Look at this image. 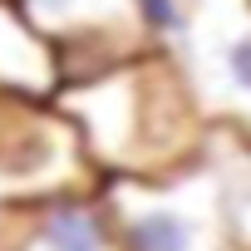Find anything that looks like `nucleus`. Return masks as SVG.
<instances>
[{"label": "nucleus", "mask_w": 251, "mask_h": 251, "mask_svg": "<svg viewBox=\"0 0 251 251\" xmlns=\"http://www.w3.org/2000/svg\"><path fill=\"white\" fill-rule=\"evenodd\" d=\"M50 103L79 133L84 158L103 177H173L207 153L212 123L202 118L173 54L148 50L94 79L59 84Z\"/></svg>", "instance_id": "1"}, {"label": "nucleus", "mask_w": 251, "mask_h": 251, "mask_svg": "<svg viewBox=\"0 0 251 251\" xmlns=\"http://www.w3.org/2000/svg\"><path fill=\"white\" fill-rule=\"evenodd\" d=\"M118 251H226L222 187L207 153L173 177H103Z\"/></svg>", "instance_id": "2"}, {"label": "nucleus", "mask_w": 251, "mask_h": 251, "mask_svg": "<svg viewBox=\"0 0 251 251\" xmlns=\"http://www.w3.org/2000/svg\"><path fill=\"white\" fill-rule=\"evenodd\" d=\"M163 54L182 69L212 128L251 138V0H192L182 35Z\"/></svg>", "instance_id": "3"}, {"label": "nucleus", "mask_w": 251, "mask_h": 251, "mask_svg": "<svg viewBox=\"0 0 251 251\" xmlns=\"http://www.w3.org/2000/svg\"><path fill=\"white\" fill-rule=\"evenodd\" d=\"M99 187L69 118L35 94L0 89V202H30L50 192Z\"/></svg>", "instance_id": "4"}, {"label": "nucleus", "mask_w": 251, "mask_h": 251, "mask_svg": "<svg viewBox=\"0 0 251 251\" xmlns=\"http://www.w3.org/2000/svg\"><path fill=\"white\" fill-rule=\"evenodd\" d=\"M15 15L54 54L59 84L94 79L153 50L138 30L133 0H15Z\"/></svg>", "instance_id": "5"}, {"label": "nucleus", "mask_w": 251, "mask_h": 251, "mask_svg": "<svg viewBox=\"0 0 251 251\" xmlns=\"http://www.w3.org/2000/svg\"><path fill=\"white\" fill-rule=\"evenodd\" d=\"M0 251H118L99 187L0 202Z\"/></svg>", "instance_id": "6"}, {"label": "nucleus", "mask_w": 251, "mask_h": 251, "mask_svg": "<svg viewBox=\"0 0 251 251\" xmlns=\"http://www.w3.org/2000/svg\"><path fill=\"white\" fill-rule=\"evenodd\" d=\"M207 163L222 187V222H226V251H251V138L212 128Z\"/></svg>", "instance_id": "7"}, {"label": "nucleus", "mask_w": 251, "mask_h": 251, "mask_svg": "<svg viewBox=\"0 0 251 251\" xmlns=\"http://www.w3.org/2000/svg\"><path fill=\"white\" fill-rule=\"evenodd\" d=\"M0 89L50 99L59 89L54 54L30 35V25L15 15V5H0Z\"/></svg>", "instance_id": "8"}, {"label": "nucleus", "mask_w": 251, "mask_h": 251, "mask_svg": "<svg viewBox=\"0 0 251 251\" xmlns=\"http://www.w3.org/2000/svg\"><path fill=\"white\" fill-rule=\"evenodd\" d=\"M187 5H192V0H133V15H138L143 40L153 50H173V40L187 25Z\"/></svg>", "instance_id": "9"}, {"label": "nucleus", "mask_w": 251, "mask_h": 251, "mask_svg": "<svg viewBox=\"0 0 251 251\" xmlns=\"http://www.w3.org/2000/svg\"><path fill=\"white\" fill-rule=\"evenodd\" d=\"M0 5H15V0H0Z\"/></svg>", "instance_id": "10"}]
</instances>
